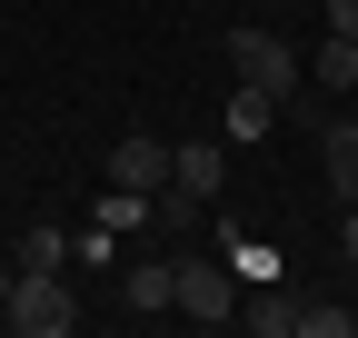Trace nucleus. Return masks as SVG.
<instances>
[{
    "instance_id": "f257e3e1",
    "label": "nucleus",
    "mask_w": 358,
    "mask_h": 338,
    "mask_svg": "<svg viewBox=\"0 0 358 338\" xmlns=\"http://www.w3.org/2000/svg\"><path fill=\"white\" fill-rule=\"evenodd\" d=\"M0 328H10V338H70V328H80V299L60 288V269H20Z\"/></svg>"
},
{
    "instance_id": "f03ea898",
    "label": "nucleus",
    "mask_w": 358,
    "mask_h": 338,
    "mask_svg": "<svg viewBox=\"0 0 358 338\" xmlns=\"http://www.w3.org/2000/svg\"><path fill=\"white\" fill-rule=\"evenodd\" d=\"M229 70L249 80V90H268V100H279V119H289V100H299V50H289V40L279 30H229Z\"/></svg>"
},
{
    "instance_id": "7ed1b4c3",
    "label": "nucleus",
    "mask_w": 358,
    "mask_h": 338,
    "mask_svg": "<svg viewBox=\"0 0 358 338\" xmlns=\"http://www.w3.org/2000/svg\"><path fill=\"white\" fill-rule=\"evenodd\" d=\"M179 318H189V328H229V318H239L229 259H179Z\"/></svg>"
},
{
    "instance_id": "20e7f679",
    "label": "nucleus",
    "mask_w": 358,
    "mask_h": 338,
    "mask_svg": "<svg viewBox=\"0 0 358 338\" xmlns=\"http://www.w3.org/2000/svg\"><path fill=\"white\" fill-rule=\"evenodd\" d=\"M110 189H140V199H159V189H169V140L129 130V140L110 149Z\"/></svg>"
},
{
    "instance_id": "39448f33",
    "label": "nucleus",
    "mask_w": 358,
    "mask_h": 338,
    "mask_svg": "<svg viewBox=\"0 0 358 338\" xmlns=\"http://www.w3.org/2000/svg\"><path fill=\"white\" fill-rule=\"evenodd\" d=\"M219 179H229V149H219V140H179V149H169V189L219 199Z\"/></svg>"
},
{
    "instance_id": "423d86ee",
    "label": "nucleus",
    "mask_w": 358,
    "mask_h": 338,
    "mask_svg": "<svg viewBox=\"0 0 358 338\" xmlns=\"http://www.w3.org/2000/svg\"><path fill=\"white\" fill-rule=\"evenodd\" d=\"M120 299H129V309H150V318L179 309V259H129V269H120Z\"/></svg>"
},
{
    "instance_id": "0eeeda50",
    "label": "nucleus",
    "mask_w": 358,
    "mask_h": 338,
    "mask_svg": "<svg viewBox=\"0 0 358 338\" xmlns=\"http://www.w3.org/2000/svg\"><path fill=\"white\" fill-rule=\"evenodd\" d=\"M319 159H329V199L348 209L358 199V119H329V130H319Z\"/></svg>"
},
{
    "instance_id": "6e6552de",
    "label": "nucleus",
    "mask_w": 358,
    "mask_h": 338,
    "mask_svg": "<svg viewBox=\"0 0 358 338\" xmlns=\"http://www.w3.org/2000/svg\"><path fill=\"white\" fill-rule=\"evenodd\" d=\"M219 130H229V149H249V140H268V130H279V100L239 80V90H229V119H219Z\"/></svg>"
},
{
    "instance_id": "1a4fd4ad",
    "label": "nucleus",
    "mask_w": 358,
    "mask_h": 338,
    "mask_svg": "<svg viewBox=\"0 0 358 338\" xmlns=\"http://www.w3.org/2000/svg\"><path fill=\"white\" fill-rule=\"evenodd\" d=\"M299 309H308V299H299V288H279V279H268V288H259V299H249L239 318H249L259 338H299Z\"/></svg>"
},
{
    "instance_id": "9d476101",
    "label": "nucleus",
    "mask_w": 358,
    "mask_h": 338,
    "mask_svg": "<svg viewBox=\"0 0 358 338\" xmlns=\"http://www.w3.org/2000/svg\"><path fill=\"white\" fill-rule=\"evenodd\" d=\"M70 259H80V269H120V229H110V219L70 229Z\"/></svg>"
},
{
    "instance_id": "9b49d317",
    "label": "nucleus",
    "mask_w": 358,
    "mask_h": 338,
    "mask_svg": "<svg viewBox=\"0 0 358 338\" xmlns=\"http://www.w3.org/2000/svg\"><path fill=\"white\" fill-rule=\"evenodd\" d=\"M229 279L268 288V279H279V249H259V239H229Z\"/></svg>"
},
{
    "instance_id": "f8f14e48",
    "label": "nucleus",
    "mask_w": 358,
    "mask_h": 338,
    "mask_svg": "<svg viewBox=\"0 0 358 338\" xmlns=\"http://www.w3.org/2000/svg\"><path fill=\"white\" fill-rule=\"evenodd\" d=\"M70 259V229H20V269H60Z\"/></svg>"
},
{
    "instance_id": "ddd939ff",
    "label": "nucleus",
    "mask_w": 358,
    "mask_h": 338,
    "mask_svg": "<svg viewBox=\"0 0 358 338\" xmlns=\"http://www.w3.org/2000/svg\"><path fill=\"white\" fill-rule=\"evenodd\" d=\"M319 80H329V90H348V80H358V40H338V30H329V50H319Z\"/></svg>"
},
{
    "instance_id": "4468645a",
    "label": "nucleus",
    "mask_w": 358,
    "mask_h": 338,
    "mask_svg": "<svg viewBox=\"0 0 358 338\" xmlns=\"http://www.w3.org/2000/svg\"><path fill=\"white\" fill-rule=\"evenodd\" d=\"M348 328H358V309H319V299L299 309V338H348Z\"/></svg>"
},
{
    "instance_id": "2eb2a0df",
    "label": "nucleus",
    "mask_w": 358,
    "mask_h": 338,
    "mask_svg": "<svg viewBox=\"0 0 358 338\" xmlns=\"http://www.w3.org/2000/svg\"><path fill=\"white\" fill-rule=\"evenodd\" d=\"M329 30H338V40H358V0H329Z\"/></svg>"
},
{
    "instance_id": "dca6fc26",
    "label": "nucleus",
    "mask_w": 358,
    "mask_h": 338,
    "mask_svg": "<svg viewBox=\"0 0 358 338\" xmlns=\"http://www.w3.org/2000/svg\"><path fill=\"white\" fill-rule=\"evenodd\" d=\"M338 249H348V259H358V199L338 209Z\"/></svg>"
},
{
    "instance_id": "f3484780",
    "label": "nucleus",
    "mask_w": 358,
    "mask_h": 338,
    "mask_svg": "<svg viewBox=\"0 0 358 338\" xmlns=\"http://www.w3.org/2000/svg\"><path fill=\"white\" fill-rule=\"evenodd\" d=\"M0 309H10V269H0Z\"/></svg>"
}]
</instances>
